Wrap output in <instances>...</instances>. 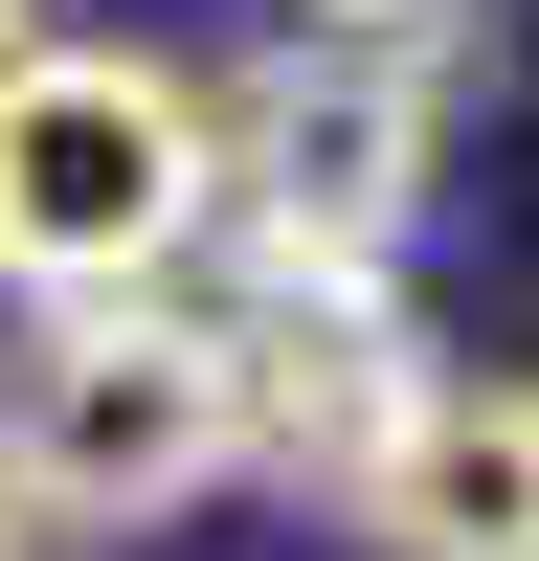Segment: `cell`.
<instances>
[{
    "mask_svg": "<svg viewBox=\"0 0 539 561\" xmlns=\"http://www.w3.org/2000/svg\"><path fill=\"white\" fill-rule=\"evenodd\" d=\"M203 158H225L203 248H382L404 270L427 158H449V45L427 23H270L248 90H203Z\"/></svg>",
    "mask_w": 539,
    "mask_h": 561,
    "instance_id": "3957f363",
    "label": "cell"
},
{
    "mask_svg": "<svg viewBox=\"0 0 539 561\" xmlns=\"http://www.w3.org/2000/svg\"><path fill=\"white\" fill-rule=\"evenodd\" d=\"M293 23H427V0H293Z\"/></svg>",
    "mask_w": 539,
    "mask_h": 561,
    "instance_id": "8992f818",
    "label": "cell"
},
{
    "mask_svg": "<svg viewBox=\"0 0 539 561\" xmlns=\"http://www.w3.org/2000/svg\"><path fill=\"white\" fill-rule=\"evenodd\" d=\"M248 472V404H225V314L180 293H23L0 337V517L23 539H158Z\"/></svg>",
    "mask_w": 539,
    "mask_h": 561,
    "instance_id": "6da1fadb",
    "label": "cell"
},
{
    "mask_svg": "<svg viewBox=\"0 0 539 561\" xmlns=\"http://www.w3.org/2000/svg\"><path fill=\"white\" fill-rule=\"evenodd\" d=\"M0 561H45V539H23V517H0Z\"/></svg>",
    "mask_w": 539,
    "mask_h": 561,
    "instance_id": "ba28073f",
    "label": "cell"
},
{
    "mask_svg": "<svg viewBox=\"0 0 539 561\" xmlns=\"http://www.w3.org/2000/svg\"><path fill=\"white\" fill-rule=\"evenodd\" d=\"M404 382H427V337H404V270H382V248H248V293H225V404H248V472L337 494L359 449H382Z\"/></svg>",
    "mask_w": 539,
    "mask_h": 561,
    "instance_id": "277c9868",
    "label": "cell"
},
{
    "mask_svg": "<svg viewBox=\"0 0 539 561\" xmlns=\"http://www.w3.org/2000/svg\"><path fill=\"white\" fill-rule=\"evenodd\" d=\"M337 517L382 539V561H517V517H539V404L472 382V359H427V382L382 404V449L337 472Z\"/></svg>",
    "mask_w": 539,
    "mask_h": 561,
    "instance_id": "5b68a950",
    "label": "cell"
},
{
    "mask_svg": "<svg viewBox=\"0 0 539 561\" xmlns=\"http://www.w3.org/2000/svg\"><path fill=\"white\" fill-rule=\"evenodd\" d=\"M23 23H45V0H0V45H23Z\"/></svg>",
    "mask_w": 539,
    "mask_h": 561,
    "instance_id": "52a82bcc",
    "label": "cell"
},
{
    "mask_svg": "<svg viewBox=\"0 0 539 561\" xmlns=\"http://www.w3.org/2000/svg\"><path fill=\"white\" fill-rule=\"evenodd\" d=\"M203 225H225L203 68L68 45V23L0 45V293H158V270H203Z\"/></svg>",
    "mask_w": 539,
    "mask_h": 561,
    "instance_id": "7a4b0ae2",
    "label": "cell"
}]
</instances>
